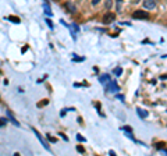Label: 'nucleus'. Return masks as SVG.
Here are the masks:
<instances>
[{
    "instance_id": "nucleus-1",
    "label": "nucleus",
    "mask_w": 167,
    "mask_h": 156,
    "mask_svg": "<svg viewBox=\"0 0 167 156\" xmlns=\"http://www.w3.org/2000/svg\"><path fill=\"white\" fill-rule=\"evenodd\" d=\"M104 86H106V88H104V89H106V92H113V93H117V92L120 91L118 84H117L116 81H111V80H110L109 84H106Z\"/></svg>"
},
{
    "instance_id": "nucleus-2",
    "label": "nucleus",
    "mask_w": 167,
    "mask_h": 156,
    "mask_svg": "<svg viewBox=\"0 0 167 156\" xmlns=\"http://www.w3.org/2000/svg\"><path fill=\"white\" fill-rule=\"evenodd\" d=\"M132 18H135V20H148L149 18V13H146L143 10H136V11H134Z\"/></svg>"
},
{
    "instance_id": "nucleus-3",
    "label": "nucleus",
    "mask_w": 167,
    "mask_h": 156,
    "mask_svg": "<svg viewBox=\"0 0 167 156\" xmlns=\"http://www.w3.org/2000/svg\"><path fill=\"white\" fill-rule=\"evenodd\" d=\"M142 3H143V7H145V9L153 10L157 4V0H142Z\"/></svg>"
},
{
    "instance_id": "nucleus-4",
    "label": "nucleus",
    "mask_w": 167,
    "mask_h": 156,
    "mask_svg": "<svg viewBox=\"0 0 167 156\" xmlns=\"http://www.w3.org/2000/svg\"><path fill=\"white\" fill-rule=\"evenodd\" d=\"M114 20H116V14H114V13H107V14H104V17H103V24L109 25V24H111Z\"/></svg>"
},
{
    "instance_id": "nucleus-5",
    "label": "nucleus",
    "mask_w": 167,
    "mask_h": 156,
    "mask_svg": "<svg viewBox=\"0 0 167 156\" xmlns=\"http://www.w3.org/2000/svg\"><path fill=\"white\" fill-rule=\"evenodd\" d=\"M32 131L35 132V135H36V138H38V140L41 141V144H42V145H43V148H45L46 151H50V148H49V145H47V144H46V141H45V140H43V138H42V135L39 134V132H38V131H36V130H35V128H32Z\"/></svg>"
},
{
    "instance_id": "nucleus-6",
    "label": "nucleus",
    "mask_w": 167,
    "mask_h": 156,
    "mask_svg": "<svg viewBox=\"0 0 167 156\" xmlns=\"http://www.w3.org/2000/svg\"><path fill=\"white\" fill-rule=\"evenodd\" d=\"M99 81L103 84V85H106V84H109L110 82V76L109 74H103V76L99 77Z\"/></svg>"
},
{
    "instance_id": "nucleus-7",
    "label": "nucleus",
    "mask_w": 167,
    "mask_h": 156,
    "mask_svg": "<svg viewBox=\"0 0 167 156\" xmlns=\"http://www.w3.org/2000/svg\"><path fill=\"white\" fill-rule=\"evenodd\" d=\"M136 114H138L141 118H146L148 116H149V113H148L146 110H143V109H139V108L136 109Z\"/></svg>"
},
{
    "instance_id": "nucleus-8",
    "label": "nucleus",
    "mask_w": 167,
    "mask_h": 156,
    "mask_svg": "<svg viewBox=\"0 0 167 156\" xmlns=\"http://www.w3.org/2000/svg\"><path fill=\"white\" fill-rule=\"evenodd\" d=\"M7 117L10 118V121H11V123H13V124H14V125H17V127L20 125V123H18V121H17V120H16V117L13 116V113H11L10 110H7Z\"/></svg>"
},
{
    "instance_id": "nucleus-9",
    "label": "nucleus",
    "mask_w": 167,
    "mask_h": 156,
    "mask_svg": "<svg viewBox=\"0 0 167 156\" xmlns=\"http://www.w3.org/2000/svg\"><path fill=\"white\" fill-rule=\"evenodd\" d=\"M6 20H9V21H11V22H14V24H20V22H21V20L18 18V17H16V16H9V17H6Z\"/></svg>"
},
{
    "instance_id": "nucleus-10",
    "label": "nucleus",
    "mask_w": 167,
    "mask_h": 156,
    "mask_svg": "<svg viewBox=\"0 0 167 156\" xmlns=\"http://www.w3.org/2000/svg\"><path fill=\"white\" fill-rule=\"evenodd\" d=\"M113 73H114V76H121V73H123V68H121V67H116L114 70H113Z\"/></svg>"
},
{
    "instance_id": "nucleus-11",
    "label": "nucleus",
    "mask_w": 167,
    "mask_h": 156,
    "mask_svg": "<svg viewBox=\"0 0 167 156\" xmlns=\"http://www.w3.org/2000/svg\"><path fill=\"white\" fill-rule=\"evenodd\" d=\"M45 13H46L47 16H50V17L53 16V13H52V11H50V7L47 6V3H45Z\"/></svg>"
},
{
    "instance_id": "nucleus-12",
    "label": "nucleus",
    "mask_w": 167,
    "mask_h": 156,
    "mask_svg": "<svg viewBox=\"0 0 167 156\" xmlns=\"http://www.w3.org/2000/svg\"><path fill=\"white\" fill-rule=\"evenodd\" d=\"M84 60H85V57H77L75 53H73V61H84Z\"/></svg>"
},
{
    "instance_id": "nucleus-13",
    "label": "nucleus",
    "mask_w": 167,
    "mask_h": 156,
    "mask_svg": "<svg viewBox=\"0 0 167 156\" xmlns=\"http://www.w3.org/2000/svg\"><path fill=\"white\" fill-rule=\"evenodd\" d=\"M7 121H9V120H7L6 117H0V127L6 125V124H7Z\"/></svg>"
},
{
    "instance_id": "nucleus-14",
    "label": "nucleus",
    "mask_w": 167,
    "mask_h": 156,
    "mask_svg": "<svg viewBox=\"0 0 167 156\" xmlns=\"http://www.w3.org/2000/svg\"><path fill=\"white\" fill-rule=\"evenodd\" d=\"M66 6H67V9H68V11H70V13H74V6H71L70 3H67Z\"/></svg>"
},
{
    "instance_id": "nucleus-15",
    "label": "nucleus",
    "mask_w": 167,
    "mask_h": 156,
    "mask_svg": "<svg viewBox=\"0 0 167 156\" xmlns=\"http://www.w3.org/2000/svg\"><path fill=\"white\" fill-rule=\"evenodd\" d=\"M77 151H78L79 153H84V152H85V149H84V146L78 145V146H77Z\"/></svg>"
},
{
    "instance_id": "nucleus-16",
    "label": "nucleus",
    "mask_w": 167,
    "mask_h": 156,
    "mask_svg": "<svg viewBox=\"0 0 167 156\" xmlns=\"http://www.w3.org/2000/svg\"><path fill=\"white\" fill-rule=\"evenodd\" d=\"M104 6H106V9H110V7H111V0H107Z\"/></svg>"
},
{
    "instance_id": "nucleus-17",
    "label": "nucleus",
    "mask_w": 167,
    "mask_h": 156,
    "mask_svg": "<svg viewBox=\"0 0 167 156\" xmlns=\"http://www.w3.org/2000/svg\"><path fill=\"white\" fill-rule=\"evenodd\" d=\"M156 146H157V149H163V148H164V144H163V142H159Z\"/></svg>"
},
{
    "instance_id": "nucleus-18",
    "label": "nucleus",
    "mask_w": 167,
    "mask_h": 156,
    "mask_svg": "<svg viewBox=\"0 0 167 156\" xmlns=\"http://www.w3.org/2000/svg\"><path fill=\"white\" fill-rule=\"evenodd\" d=\"M77 140H78L79 142H85V138H84V137H81V135H77Z\"/></svg>"
},
{
    "instance_id": "nucleus-19",
    "label": "nucleus",
    "mask_w": 167,
    "mask_h": 156,
    "mask_svg": "<svg viewBox=\"0 0 167 156\" xmlns=\"http://www.w3.org/2000/svg\"><path fill=\"white\" fill-rule=\"evenodd\" d=\"M59 135H60V137H61V138H63L64 141H68V138H67V137H66L64 134H63V132H59Z\"/></svg>"
},
{
    "instance_id": "nucleus-20",
    "label": "nucleus",
    "mask_w": 167,
    "mask_h": 156,
    "mask_svg": "<svg viewBox=\"0 0 167 156\" xmlns=\"http://www.w3.org/2000/svg\"><path fill=\"white\" fill-rule=\"evenodd\" d=\"M121 130H124V131H132V128L128 127V125H127V127H121Z\"/></svg>"
},
{
    "instance_id": "nucleus-21",
    "label": "nucleus",
    "mask_w": 167,
    "mask_h": 156,
    "mask_svg": "<svg viewBox=\"0 0 167 156\" xmlns=\"http://www.w3.org/2000/svg\"><path fill=\"white\" fill-rule=\"evenodd\" d=\"M46 24H47V25H49L50 28H53V24H52V21H50V20H46Z\"/></svg>"
},
{
    "instance_id": "nucleus-22",
    "label": "nucleus",
    "mask_w": 167,
    "mask_h": 156,
    "mask_svg": "<svg viewBox=\"0 0 167 156\" xmlns=\"http://www.w3.org/2000/svg\"><path fill=\"white\" fill-rule=\"evenodd\" d=\"M47 103V100H43L42 103H38V108H41V106H43V105H46Z\"/></svg>"
},
{
    "instance_id": "nucleus-23",
    "label": "nucleus",
    "mask_w": 167,
    "mask_h": 156,
    "mask_svg": "<svg viewBox=\"0 0 167 156\" xmlns=\"http://www.w3.org/2000/svg\"><path fill=\"white\" fill-rule=\"evenodd\" d=\"M117 99H120L121 102H124V96L123 95H117Z\"/></svg>"
},
{
    "instance_id": "nucleus-24",
    "label": "nucleus",
    "mask_w": 167,
    "mask_h": 156,
    "mask_svg": "<svg viewBox=\"0 0 167 156\" xmlns=\"http://www.w3.org/2000/svg\"><path fill=\"white\" fill-rule=\"evenodd\" d=\"M99 1H100V0H92V4H98Z\"/></svg>"
},
{
    "instance_id": "nucleus-25",
    "label": "nucleus",
    "mask_w": 167,
    "mask_h": 156,
    "mask_svg": "<svg viewBox=\"0 0 167 156\" xmlns=\"http://www.w3.org/2000/svg\"><path fill=\"white\" fill-rule=\"evenodd\" d=\"M138 1H139V0H134V3H138Z\"/></svg>"
},
{
    "instance_id": "nucleus-26",
    "label": "nucleus",
    "mask_w": 167,
    "mask_h": 156,
    "mask_svg": "<svg viewBox=\"0 0 167 156\" xmlns=\"http://www.w3.org/2000/svg\"><path fill=\"white\" fill-rule=\"evenodd\" d=\"M120 1H121V0H117V3H120Z\"/></svg>"
},
{
    "instance_id": "nucleus-27",
    "label": "nucleus",
    "mask_w": 167,
    "mask_h": 156,
    "mask_svg": "<svg viewBox=\"0 0 167 156\" xmlns=\"http://www.w3.org/2000/svg\"><path fill=\"white\" fill-rule=\"evenodd\" d=\"M45 3H47V0H45Z\"/></svg>"
},
{
    "instance_id": "nucleus-28",
    "label": "nucleus",
    "mask_w": 167,
    "mask_h": 156,
    "mask_svg": "<svg viewBox=\"0 0 167 156\" xmlns=\"http://www.w3.org/2000/svg\"><path fill=\"white\" fill-rule=\"evenodd\" d=\"M0 74H1V71H0Z\"/></svg>"
},
{
    "instance_id": "nucleus-29",
    "label": "nucleus",
    "mask_w": 167,
    "mask_h": 156,
    "mask_svg": "<svg viewBox=\"0 0 167 156\" xmlns=\"http://www.w3.org/2000/svg\"><path fill=\"white\" fill-rule=\"evenodd\" d=\"M0 100H1V99H0Z\"/></svg>"
}]
</instances>
